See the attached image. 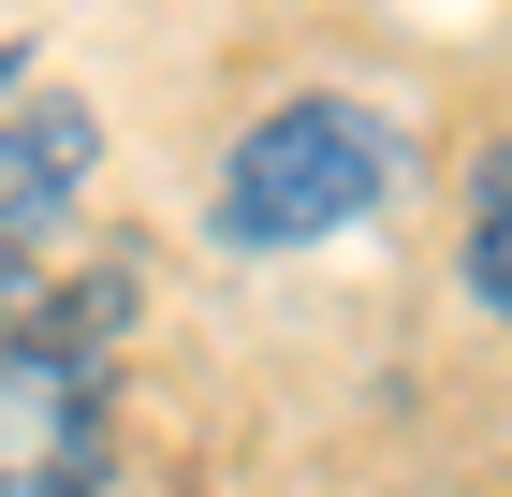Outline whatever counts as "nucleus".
Segmentation results:
<instances>
[{
	"label": "nucleus",
	"instance_id": "7ed1b4c3",
	"mask_svg": "<svg viewBox=\"0 0 512 497\" xmlns=\"http://www.w3.org/2000/svg\"><path fill=\"white\" fill-rule=\"evenodd\" d=\"M88 161H103V132H88L74 88H15L0 103V293H30L44 249H59V220H74Z\"/></svg>",
	"mask_w": 512,
	"mask_h": 497
},
{
	"label": "nucleus",
	"instance_id": "20e7f679",
	"mask_svg": "<svg viewBox=\"0 0 512 497\" xmlns=\"http://www.w3.org/2000/svg\"><path fill=\"white\" fill-rule=\"evenodd\" d=\"M469 293L512 322V132L483 147V176H469Z\"/></svg>",
	"mask_w": 512,
	"mask_h": 497
},
{
	"label": "nucleus",
	"instance_id": "f257e3e1",
	"mask_svg": "<svg viewBox=\"0 0 512 497\" xmlns=\"http://www.w3.org/2000/svg\"><path fill=\"white\" fill-rule=\"evenodd\" d=\"M395 117L381 103H352V88H293V103H264L235 132V161H220V249H249V264H278V249H322V234H352V220H381V191H395Z\"/></svg>",
	"mask_w": 512,
	"mask_h": 497
},
{
	"label": "nucleus",
	"instance_id": "f03ea898",
	"mask_svg": "<svg viewBox=\"0 0 512 497\" xmlns=\"http://www.w3.org/2000/svg\"><path fill=\"white\" fill-rule=\"evenodd\" d=\"M103 337H118V278L74 293L59 322H15L0 337V497H103L118 483V381H103Z\"/></svg>",
	"mask_w": 512,
	"mask_h": 497
},
{
	"label": "nucleus",
	"instance_id": "39448f33",
	"mask_svg": "<svg viewBox=\"0 0 512 497\" xmlns=\"http://www.w3.org/2000/svg\"><path fill=\"white\" fill-rule=\"evenodd\" d=\"M15 88H30V44H0V103H15Z\"/></svg>",
	"mask_w": 512,
	"mask_h": 497
}]
</instances>
